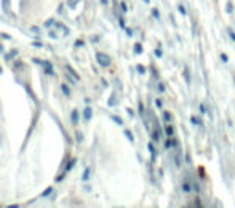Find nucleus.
<instances>
[{"instance_id": "1", "label": "nucleus", "mask_w": 235, "mask_h": 208, "mask_svg": "<svg viewBox=\"0 0 235 208\" xmlns=\"http://www.w3.org/2000/svg\"><path fill=\"white\" fill-rule=\"evenodd\" d=\"M96 58H98V63L101 66H104V67L110 64V58L107 56V54H104V53H98V54H96Z\"/></svg>"}, {"instance_id": "2", "label": "nucleus", "mask_w": 235, "mask_h": 208, "mask_svg": "<svg viewBox=\"0 0 235 208\" xmlns=\"http://www.w3.org/2000/svg\"><path fill=\"white\" fill-rule=\"evenodd\" d=\"M83 119H85V120H90V119H91V107H87V109H85Z\"/></svg>"}, {"instance_id": "3", "label": "nucleus", "mask_w": 235, "mask_h": 208, "mask_svg": "<svg viewBox=\"0 0 235 208\" xmlns=\"http://www.w3.org/2000/svg\"><path fill=\"white\" fill-rule=\"evenodd\" d=\"M43 66L47 67V72H48L50 75H53V74H54V72H53V67H51V64H50V63H43Z\"/></svg>"}, {"instance_id": "4", "label": "nucleus", "mask_w": 235, "mask_h": 208, "mask_svg": "<svg viewBox=\"0 0 235 208\" xmlns=\"http://www.w3.org/2000/svg\"><path fill=\"white\" fill-rule=\"evenodd\" d=\"M71 119H72V122H74V123H78V112H77V110H74V112H72Z\"/></svg>"}, {"instance_id": "5", "label": "nucleus", "mask_w": 235, "mask_h": 208, "mask_svg": "<svg viewBox=\"0 0 235 208\" xmlns=\"http://www.w3.org/2000/svg\"><path fill=\"white\" fill-rule=\"evenodd\" d=\"M61 90H62V93H64L66 96H69V94H71V91H69V88H67L66 85H61Z\"/></svg>"}, {"instance_id": "6", "label": "nucleus", "mask_w": 235, "mask_h": 208, "mask_svg": "<svg viewBox=\"0 0 235 208\" xmlns=\"http://www.w3.org/2000/svg\"><path fill=\"white\" fill-rule=\"evenodd\" d=\"M173 146H176V140H171V141L168 140L167 141V147H173Z\"/></svg>"}, {"instance_id": "7", "label": "nucleus", "mask_w": 235, "mask_h": 208, "mask_svg": "<svg viewBox=\"0 0 235 208\" xmlns=\"http://www.w3.org/2000/svg\"><path fill=\"white\" fill-rule=\"evenodd\" d=\"M165 130H167V134H168V136H173V128L170 127V125H167V128H165Z\"/></svg>"}, {"instance_id": "8", "label": "nucleus", "mask_w": 235, "mask_h": 208, "mask_svg": "<svg viewBox=\"0 0 235 208\" xmlns=\"http://www.w3.org/2000/svg\"><path fill=\"white\" fill-rule=\"evenodd\" d=\"M182 190H184V192H189V190H190V186H189V183H184V184H182Z\"/></svg>"}, {"instance_id": "9", "label": "nucleus", "mask_w": 235, "mask_h": 208, "mask_svg": "<svg viewBox=\"0 0 235 208\" xmlns=\"http://www.w3.org/2000/svg\"><path fill=\"white\" fill-rule=\"evenodd\" d=\"M50 194H51V187H48V189H47V190H45V192L42 194V197H48Z\"/></svg>"}, {"instance_id": "10", "label": "nucleus", "mask_w": 235, "mask_h": 208, "mask_svg": "<svg viewBox=\"0 0 235 208\" xmlns=\"http://www.w3.org/2000/svg\"><path fill=\"white\" fill-rule=\"evenodd\" d=\"M90 178V170H85V175H83V179L87 181V179Z\"/></svg>"}, {"instance_id": "11", "label": "nucleus", "mask_w": 235, "mask_h": 208, "mask_svg": "<svg viewBox=\"0 0 235 208\" xmlns=\"http://www.w3.org/2000/svg\"><path fill=\"white\" fill-rule=\"evenodd\" d=\"M163 117H165V120H170V119H171V115H170L168 112H165V114H163Z\"/></svg>"}, {"instance_id": "12", "label": "nucleus", "mask_w": 235, "mask_h": 208, "mask_svg": "<svg viewBox=\"0 0 235 208\" xmlns=\"http://www.w3.org/2000/svg\"><path fill=\"white\" fill-rule=\"evenodd\" d=\"M45 26L48 27V26H53V19H48V21H45Z\"/></svg>"}, {"instance_id": "13", "label": "nucleus", "mask_w": 235, "mask_h": 208, "mask_svg": "<svg viewBox=\"0 0 235 208\" xmlns=\"http://www.w3.org/2000/svg\"><path fill=\"white\" fill-rule=\"evenodd\" d=\"M192 123H197V125H198V123H200V120H198V119H195V117H192Z\"/></svg>"}, {"instance_id": "14", "label": "nucleus", "mask_w": 235, "mask_h": 208, "mask_svg": "<svg viewBox=\"0 0 235 208\" xmlns=\"http://www.w3.org/2000/svg\"><path fill=\"white\" fill-rule=\"evenodd\" d=\"M125 134L128 136V140H131V141H133V136H131V133H130V131H125Z\"/></svg>"}, {"instance_id": "15", "label": "nucleus", "mask_w": 235, "mask_h": 208, "mask_svg": "<svg viewBox=\"0 0 235 208\" xmlns=\"http://www.w3.org/2000/svg\"><path fill=\"white\" fill-rule=\"evenodd\" d=\"M138 71H139V72L142 74V72H144V67H142V66H138Z\"/></svg>"}, {"instance_id": "16", "label": "nucleus", "mask_w": 235, "mask_h": 208, "mask_svg": "<svg viewBox=\"0 0 235 208\" xmlns=\"http://www.w3.org/2000/svg\"><path fill=\"white\" fill-rule=\"evenodd\" d=\"M136 53H141V45H136Z\"/></svg>"}, {"instance_id": "17", "label": "nucleus", "mask_w": 235, "mask_h": 208, "mask_svg": "<svg viewBox=\"0 0 235 208\" xmlns=\"http://www.w3.org/2000/svg\"><path fill=\"white\" fill-rule=\"evenodd\" d=\"M101 2H102V3H107V0H101Z\"/></svg>"}, {"instance_id": "18", "label": "nucleus", "mask_w": 235, "mask_h": 208, "mask_svg": "<svg viewBox=\"0 0 235 208\" xmlns=\"http://www.w3.org/2000/svg\"><path fill=\"white\" fill-rule=\"evenodd\" d=\"M0 72H2V67H0Z\"/></svg>"}]
</instances>
